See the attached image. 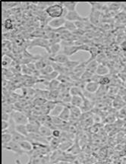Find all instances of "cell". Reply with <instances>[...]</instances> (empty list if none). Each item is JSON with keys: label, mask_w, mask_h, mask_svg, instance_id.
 <instances>
[{"label": "cell", "mask_w": 126, "mask_h": 164, "mask_svg": "<svg viewBox=\"0 0 126 164\" xmlns=\"http://www.w3.org/2000/svg\"><path fill=\"white\" fill-rule=\"evenodd\" d=\"M110 83H111V78L110 77H108L107 75L106 76H102L101 80L100 81V84L101 86H108Z\"/></svg>", "instance_id": "4dcf8cb0"}, {"label": "cell", "mask_w": 126, "mask_h": 164, "mask_svg": "<svg viewBox=\"0 0 126 164\" xmlns=\"http://www.w3.org/2000/svg\"><path fill=\"white\" fill-rule=\"evenodd\" d=\"M69 153H71V154H73V155H75V154H77V153H80V146L78 144V142L73 144L72 146H71L70 149L69 150Z\"/></svg>", "instance_id": "f546056e"}, {"label": "cell", "mask_w": 126, "mask_h": 164, "mask_svg": "<svg viewBox=\"0 0 126 164\" xmlns=\"http://www.w3.org/2000/svg\"><path fill=\"white\" fill-rule=\"evenodd\" d=\"M64 27L65 28L66 30L71 32V33H74L75 30H78L77 27H76L75 23L72 21H69V20H66L65 24Z\"/></svg>", "instance_id": "4316f807"}, {"label": "cell", "mask_w": 126, "mask_h": 164, "mask_svg": "<svg viewBox=\"0 0 126 164\" xmlns=\"http://www.w3.org/2000/svg\"><path fill=\"white\" fill-rule=\"evenodd\" d=\"M61 43H55L51 44L50 45V50H49V57H53L59 53V51L61 50Z\"/></svg>", "instance_id": "9a60e30c"}, {"label": "cell", "mask_w": 126, "mask_h": 164, "mask_svg": "<svg viewBox=\"0 0 126 164\" xmlns=\"http://www.w3.org/2000/svg\"><path fill=\"white\" fill-rule=\"evenodd\" d=\"M53 71H54V68L52 66V65L50 64V65H48V66H46L45 68H43L42 70H40L39 72L40 73V75H41L42 76H46V75H48L49 74H51V73H52Z\"/></svg>", "instance_id": "f1b7e54d"}, {"label": "cell", "mask_w": 126, "mask_h": 164, "mask_svg": "<svg viewBox=\"0 0 126 164\" xmlns=\"http://www.w3.org/2000/svg\"><path fill=\"white\" fill-rule=\"evenodd\" d=\"M64 7L62 5V2H55L52 6H49L45 10V12L52 19L62 18L64 15ZM64 18V17H63Z\"/></svg>", "instance_id": "6da1fadb"}, {"label": "cell", "mask_w": 126, "mask_h": 164, "mask_svg": "<svg viewBox=\"0 0 126 164\" xmlns=\"http://www.w3.org/2000/svg\"><path fill=\"white\" fill-rule=\"evenodd\" d=\"M126 102L124 101L122 96H117L115 97L113 102H112V106L117 110H121L125 106Z\"/></svg>", "instance_id": "30bf717a"}, {"label": "cell", "mask_w": 126, "mask_h": 164, "mask_svg": "<svg viewBox=\"0 0 126 164\" xmlns=\"http://www.w3.org/2000/svg\"><path fill=\"white\" fill-rule=\"evenodd\" d=\"M49 59L52 62H56L58 63V64H61V65L65 64L67 62L70 60L69 56H65V55L63 53L58 54L56 55V56H53V57H49Z\"/></svg>", "instance_id": "9c48e42d"}, {"label": "cell", "mask_w": 126, "mask_h": 164, "mask_svg": "<svg viewBox=\"0 0 126 164\" xmlns=\"http://www.w3.org/2000/svg\"><path fill=\"white\" fill-rule=\"evenodd\" d=\"M80 51V46L76 45H71V46H65L63 47L62 49V53L65 54V56L71 57L73 55L77 53L78 52Z\"/></svg>", "instance_id": "ba28073f"}, {"label": "cell", "mask_w": 126, "mask_h": 164, "mask_svg": "<svg viewBox=\"0 0 126 164\" xmlns=\"http://www.w3.org/2000/svg\"><path fill=\"white\" fill-rule=\"evenodd\" d=\"M12 141V134L9 132H2V144L6 145Z\"/></svg>", "instance_id": "cb8c5ba5"}, {"label": "cell", "mask_w": 126, "mask_h": 164, "mask_svg": "<svg viewBox=\"0 0 126 164\" xmlns=\"http://www.w3.org/2000/svg\"><path fill=\"white\" fill-rule=\"evenodd\" d=\"M73 144H74V142H73L72 141H71V140H69V141H64V142L61 143L59 149L60 150H62V151H68V150L70 149L71 147L72 146Z\"/></svg>", "instance_id": "83f0119b"}, {"label": "cell", "mask_w": 126, "mask_h": 164, "mask_svg": "<svg viewBox=\"0 0 126 164\" xmlns=\"http://www.w3.org/2000/svg\"><path fill=\"white\" fill-rule=\"evenodd\" d=\"M110 73V68L107 66H104L103 64L99 65L97 70L96 74L100 75V76H106Z\"/></svg>", "instance_id": "e0dca14e"}, {"label": "cell", "mask_w": 126, "mask_h": 164, "mask_svg": "<svg viewBox=\"0 0 126 164\" xmlns=\"http://www.w3.org/2000/svg\"><path fill=\"white\" fill-rule=\"evenodd\" d=\"M2 149L9 150V151L13 152V153H15V154L20 155V156L26 153L23 150H22V148H21L19 144L14 142V141H11V142L7 144L3 145Z\"/></svg>", "instance_id": "277c9868"}, {"label": "cell", "mask_w": 126, "mask_h": 164, "mask_svg": "<svg viewBox=\"0 0 126 164\" xmlns=\"http://www.w3.org/2000/svg\"><path fill=\"white\" fill-rule=\"evenodd\" d=\"M3 25H4V27H6V30H12L13 27H14V26H13L12 20L10 19V18H6V19L4 20Z\"/></svg>", "instance_id": "1f68e13d"}, {"label": "cell", "mask_w": 126, "mask_h": 164, "mask_svg": "<svg viewBox=\"0 0 126 164\" xmlns=\"http://www.w3.org/2000/svg\"><path fill=\"white\" fill-rule=\"evenodd\" d=\"M79 4L78 2H62V5L68 11H77V6Z\"/></svg>", "instance_id": "5bb4252c"}, {"label": "cell", "mask_w": 126, "mask_h": 164, "mask_svg": "<svg viewBox=\"0 0 126 164\" xmlns=\"http://www.w3.org/2000/svg\"><path fill=\"white\" fill-rule=\"evenodd\" d=\"M92 107H93V106H92V102L89 99L86 98V97H84V102H83L82 106L81 107V111H82L83 112H89L90 110H91Z\"/></svg>", "instance_id": "ffe728a7"}, {"label": "cell", "mask_w": 126, "mask_h": 164, "mask_svg": "<svg viewBox=\"0 0 126 164\" xmlns=\"http://www.w3.org/2000/svg\"><path fill=\"white\" fill-rule=\"evenodd\" d=\"M20 146L22 148V150L25 152L26 153H30L32 150H34V144L32 142H30V141H28V139L25 140V141H21L19 143Z\"/></svg>", "instance_id": "8fae6325"}, {"label": "cell", "mask_w": 126, "mask_h": 164, "mask_svg": "<svg viewBox=\"0 0 126 164\" xmlns=\"http://www.w3.org/2000/svg\"><path fill=\"white\" fill-rule=\"evenodd\" d=\"M5 4H6V6H8V8H14L18 5V2H5Z\"/></svg>", "instance_id": "ab89813d"}, {"label": "cell", "mask_w": 126, "mask_h": 164, "mask_svg": "<svg viewBox=\"0 0 126 164\" xmlns=\"http://www.w3.org/2000/svg\"><path fill=\"white\" fill-rule=\"evenodd\" d=\"M62 134V131L61 129H56L54 130H52V138H60Z\"/></svg>", "instance_id": "836d02e7"}, {"label": "cell", "mask_w": 126, "mask_h": 164, "mask_svg": "<svg viewBox=\"0 0 126 164\" xmlns=\"http://www.w3.org/2000/svg\"><path fill=\"white\" fill-rule=\"evenodd\" d=\"M65 106H63L62 103H59V102H57L56 106L55 107V108L52 109L50 112V116H59L62 112L63 108H64Z\"/></svg>", "instance_id": "484cf974"}, {"label": "cell", "mask_w": 126, "mask_h": 164, "mask_svg": "<svg viewBox=\"0 0 126 164\" xmlns=\"http://www.w3.org/2000/svg\"><path fill=\"white\" fill-rule=\"evenodd\" d=\"M11 116L15 125H28L29 123V118L21 111L14 110Z\"/></svg>", "instance_id": "7a4b0ae2"}, {"label": "cell", "mask_w": 126, "mask_h": 164, "mask_svg": "<svg viewBox=\"0 0 126 164\" xmlns=\"http://www.w3.org/2000/svg\"><path fill=\"white\" fill-rule=\"evenodd\" d=\"M70 94L74 97V96H80V97H84V92H82V89L78 86H72L69 89Z\"/></svg>", "instance_id": "7402d4cb"}, {"label": "cell", "mask_w": 126, "mask_h": 164, "mask_svg": "<svg viewBox=\"0 0 126 164\" xmlns=\"http://www.w3.org/2000/svg\"><path fill=\"white\" fill-rule=\"evenodd\" d=\"M65 20H69V21L72 22H77V21H82L84 20L87 18L81 16L77 11H68L67 15L65 16Z\"/></svg>", "instance_id": "5b68a950"}, {"label": "cell", "mask_w": 126, "mask_h": 164, "mask_svg": "<svg viewBox=\"0 0 126 164\" xmlns=\"http://www.w3.org/2000/svg\"><path fill=\"white\" fill-rule=\"evenodd\" d=\"M27 164H32V163H31V161H30V160H29V161L28 162V163H27Z\"/></svg>", "instance_id": "7bdbcfd3"}, {"label": "cell", "mask_w": 126, "mask_h": 164, "mask_svg": "<svg viewBox=\"0 0 126 164\" xmlns=\"http://www.w3.org/2000/svg\"><path fill=\"white\" fill-rule=\"evenodd\" d=\"M11 114L7 113V112H2V121H6V122H9L11 119Z\"/></svg>", "instance_id": "8d00e7d4"}, {"label": "cell", "mask_w": 126, "mask_h": 164, "mask_svg": "<svg viewBox=\"0 0 126 164\" xmlns=\"http://www.w3.org/2000/svg\"><path fill=\"white\" fill-rule=\"evenodd\" d=\"M61 144V141L59 138H51L50 141H49V146L51 150H56L59 149V146Z\"/></svg>", "instance_id": "ac0fdd59"}, {"label": "cell", "mask_w": 126, "mask_h": 164, "mask_svg": "<svg viewBox=\"0 0 126 164\" xmlns=\"http://www.w3.org/2000/svg\"><path fill=\"white\" fill-rule=\"evenodd\" d=\"M21 71L24 74L26 75H30L33 73V71L30 69V68L28 67V65H22L21 66Z\"/></svg>", "instance_id": "e575fe53"}, {"label": "cell", "mask_w": 126, "mask_h": 164, "mask_svg": "<svg viewBox=\"0 0 126 164\" xmlns=\"http://www.w3.org/2000/svg\"><path fill=\"white\" fill-rule=\"evenodd\" d=\"M35 47H40L44 48L47 52L49 54V50H50V44H49V40H46L43 38H36L30 42L29 48H33Z\"/></svg>", "instance_id": "3957f363"}, {"label": "cell", "mask_w": 126, "mask_h": 164, "mask_svg": "<svg viewBox=\"0 0 126 164\" xmlns=\"http://www.w3.org/2000/svg\"><path fill=\"white\" fill-rule=\"evenodd\" d=\"M84 97H80V96H74L71 98V104L74 107H77L81 108V107L82 106L83 102H84Z\"/></svg>", "instance_id": "2e32d148"}, {"label": "cell", "mask_w": 126, "mask_h": 164, "mask_svg": "<svg viewBox=\"0 0 126 164\" xmlns=\"http://www.w3.org/2000/svg\"><path fill=\"white\" fill-rule=\"evenodd\" d=\"M122 98H123L124 101H125L126 102V94L125 96H124V97H122Z\"/></svg>", "instance_id": "b9f144b4"}, {"label": "cell", "mask_w": 126, "mask_h": 164, "mask_svg": "<svg viewBox=\"0 0 126 164\" xmlns=\"http://www.w3.org/2000/svg\"><path fill=\"white\" fill-rule=\"evenodd\" d=\"M59 116L64 122H69L71 119V111L69 107H67V106H65L62 112H61V114Z\"/></svg>", "instance_id": "7c38bea8"}, {"label": "cell", "mask_w": 126, "mask_h": 164, "mask_svg": "<svg viewBox=\"0 0 126 164\" xmlns=\"http://www.w3.org/2000/svg\"><path fill=\"white\" fill-rule=\"evenodd\" d=\"M65 22H66L65 18H63V17L59 18H55V19H52L51 20H49L48 23V26L52 29L58 30V29L64 27Z\"/></svg>", "instance_id": "8992f818"}, {"label": "cell", "mask_w": 126, "mask_h": 164, "mask_svg": "<svg viewBox=\"0 0 126 164\" xmlns=\"http://www.w3.org/2000/svg\"><path fill=\"white\" fill-rule=\"evenodd\" d=\"M99 65L100 64H99L98 61L97 60L90 62L87 63L86 64V70L87 71H90V72L93 73V74H96Z\"/></svg>", "instance_id": "4fadbf2b"}, {"label": "cell", "mask_w": 126, "mask_h": 164, "mask_svg": "<svg viewBox=\"0 0 126 164\" xmlns=\"http://www.w3.org/2000/svg\"><path fill=\"white\" fill-rule=\"evenodd\" d=\"M56 164H71V163H69V162H66V161H59Z\"/></svg>", "instance_id": "60d3db41"}, {"label": "cell", "mask_w": 126, "mask_h": 164, "mask_svg": "<svg viewBox=\"0 0 126 164\" xmlns=\"http://www.w3.org/2000/svg\"><path fill=\"white\" fill-rule=\"evenodd\" d=\"M90 49H91V47L87 43L82 44V45L80 46V51H86V52H89Z\"/></svg>", "instance_id": "74e56055"}, {"label": "cell", "mask_w": 126, "mask_h": 164, "mask_svg": "<svg viewBox=\"0 0 126 164\" xmlns=\"http://www.w3.org/2000/svg\"><path fill=\"white\" fill-rule=\"evenodd\" d=\"M52 130L50 129L48 127H47V126L43 125L40 126V134H41L42 136L45 137V138H52Z\"/></svg>", "instance_id": "d6986e66"}, {"label": "cell", "mask_w": 126, "mask_h": 164, "mask_svg": "<svg viewBox=\"0 0 126 164\" xmlns=\"http://www.w3.org/2000/svg\"><path fill=\"white\" fill-rule=\"evenodd\" d=\"M15 130L22 135L28 138L29 132L27 129V125H15Z\"/></svg>", "instance_id": "603a6c76"}, {"label": "cell", "mask_w": 126, "mask_h": 164, "mask_svg": "<svg viewBox=\"0 0 126 164\" xmlns=\"http://www.w3.org/2000/svg\"><path fill=\"white\" fill-rule=\"evenodd\" d=\"M61 82L59 81L58 79L52 80V81H49L48 85H47V89H48L49 91L50 90H59V87L61 85Z\"/></svg>", "instance_id": "d4e9b609"}, {"label": "cell", "mask_w": 126, "mask_h": 164, "mask_svg": "<svg viewBox=\"0 0 126 164\" xmlns=\"http://www.w3.org/2000/svg\"><path fill=\"white\" fill-rule=\"evenodd\" d=\"M12 62V60H11V59H10L8 56H3L2 57V67L3 68H6V67H8V66L11 65V63Z\"/></svg>", "instance_id": "d6a6232c"}, {"label": "cell", "mask_w": 126, "mask_h": 164, "mask_svg": "<svg viewBox=\"0 0 126 164\" xmlns=\"http://www.w3.org/2000/svg\"><path fill=\"white\" fill-rule=\"evenodd\" d=\"M119 115L122 117L123 116L124 118H126V105L121 110H119Z\"/></svg>", "instance_id": "f35d334b"}, {"label": "cell", "mask_w": 126, "mask_h": 164, "mask_svg": "<svg viewBox=\"0 0 126 164\" xmlns=\"http://www.w3.org/2000/svg\"><path fill=\"white\" fill-rule=\"evenodd\" d=\"M100 84L97 82H94V81H88L87 82L86 84H85V88L84 90L88 92V93H91V94H93V93H97L99 89H100Z\"/></svg>", "instance_id": "52a82bcc"}, {"label": "cell", "mask_w": 126, "mask_h": 164, "mask_svg": "<svg viewBox=\"0 0 126 164\" xmlns=\"http://www.w3.org/2000/svg\"><path fill=\"white\" fill-rule=\"evenodd\" d=\"M11 134H12V141H14V142L19 144L20 142H21V141L27 139L26 137L22 135L20 133H18L16 130H14Z\"/></svg>", "instance_id": "44dd1931"}, {"label": "cell", "mask_w": 126, "mask_h": 164, "mask_svg": "<svg viewBox=\"0 0 126 164\" xmlns=\"http://www.w3.org/2000/svg\"><path fill=\"white\" fill-rule=\"evenodd\" d=\"M10 122H6V121H2V132L6 131L9 129Z\"/></svg>", "instance_id": "d590c367"}]
</instances>
